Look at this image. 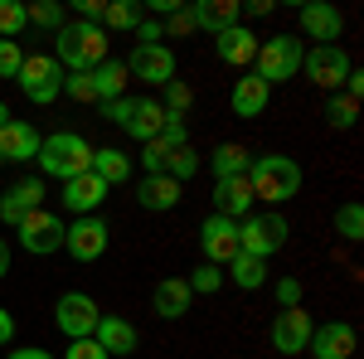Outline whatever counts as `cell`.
Masks as SVG:
<instances>
[{
    "label": "cell",
    "instance_id": "cell-19",
    "mask_svg": "<svg viewBox=\"0 0 364 359\" xmlns=\"http://www.w3.org/2000/svg\"><path fill=\"white\" fill-rule=\"evenodd\" d=\"M39 141H44V136H39L29 122H15V117H10V122L0 127V161L25 166V161H34V156H39Z\"/></svg>",
    "mask_w": 364,
    "mask_h": 359
},
{
    "label": "cell",
    "instance_id": "cell-24",
    "mask_svg": "<svg viewBox=\"0 0 364 359\" xmlns=\"http://www.w3.org/2000/svg\"><path fill=\"white\" fill-rule=\"evenodd\" d=\"M190 301H195V291H190L185 277H166V282H156V291H151V306H156L161 321H180V316L190 311Z\"/></svg>",
    "mask_w": 364,
    "mask_h": 359
},
{
    "label": "cell",
    "instance_id": "cell-18",
    "mask_svg": "<svg viewBox=\"0 0 364 359\" xmlns=\"http://www.w3.org/2000/svg\"><path fill=\"white\" fill-rule=\"evenodd\" d=\"M252 185L248 175H233V180H214V214H224V219H248L252 214Z\"/></svg>",
    "mask_w": 364,
    "mask_h": 359
},
{
    "label": "cell",
    "instance_id": "cell-1",
    "mask_svg": "<svg viewBox=\"0 0 364 359\" xmlns=\"http://www.w3.org/2000/svg\"><path fill=\"white\" fill-rule=\"evenodd\" d=\"M107 29L92 25V20H63V29H54V63L58 68H68V73H92L107 54Z\"/></svg>",
    "mask_w": 364,
    "mask_h": 359
},
{
    "label": "cell",
    "instance_id": "cell-23",
    "mask_svg": "<svg viewBox=\"0 0 364 359\" xmlns=\"http://www.w3.org/2000/svg\"><path fill=\"white\" fill-rule=\"evenodd\" d=\"M238 15H243L238 0H195V5H190V20H195V29H204V34H224V29H233Z\"/></svg>",
    "mask_w": 364,
    "mask_h": 359
},
{
    "label": "cell",
    "instance_id": "cell-26",
    "mask_svg": "<svg viewBox=\"0 0 364 359\" xmlns=\"http://www.w3.org/2000/svg\"><path fill=\"white\" fill-rule=\"evenodd\" d=\"M228 102H233V112H238V117H262V112H267V102H272V87L262 83L257 73H248V78H238V83H233Z\"/></svg>",
    "mask_w": 364,
    "mask_h": 359
},
{
    "label": "cell",
    "instance_id": "cell-49",
    "mask_svg": "<svg viewBox=\"0 0 364 359\" xmlns=\"http://www.w3.org/2000/svg\"><path fill=\"white\" fill-rule=\"evenodd\" d=\"M5 359H54L49 350H34V345H25V350H10Z\"/></svg>",
    "mask_w": 364,
    "mask_h": 359
},
{
    "label": "cell",
    "instance_id": "cell-2",
    "mask_svg": "<svg viewBox=\"0 0 364 359\" xmlns=\"http://www.w3.org/2000/svg\"><path fill=\"white\" fill-rule=\"evenodd\" d=\"M248 185H252V199L287 204V199H296V194H301V166H296L291 156H252Z\"/></svg>",
    "mask_w": 364,
    "mask_h": 359
},
{
    "label": "cell",
    "instance_id": "cell-25",
    "mask_svg": "<svg viewBox=\"0 0 364 359\" xmlns=\"http://www.w3.org/2000/svg\"><path fill=\"white\" fill-rule=\"evenodd\" d=\"M180 199H185V194H180V185H175L170 175H146L141 190H136V204L146 209V214H170Z\"/></svg>",
    "mask_w": 364,
    "mask_h": 359
},
{
    "label": "cell",
    "instance_id": "cell-3",
    "mask_svg": "<svg viewBox=\"0 0 364 359\" xmlns=\"http://www.w3.org/2000/svg\"><path fill=\"white\" fill-rule=\"evenodd\" d=\"M39 170L54 175V180H73V175H87L92 166V146H87L78 132H54V136L39 141Z\"/></svg>",
    "mask_w": 364,
    "mask_h": 359
},
{
    "label": "cell",
    "instance_id": "cell-46",
    "mask_svg": "<svg viewBox=\"0 0 364 359\" xmlns=\"http://www.w3.org/2000/svg\"><path fill=\"white\" fill-rule=\"evenodd\" d=\"M73 10H78V20H102V10H107V0H73Z\"/></svg>",
    "mask_w": 364,
    "mask_h": 359
},
{
    "label": "cell",
    "instance_id": "cell-35",
    "mask_svg": "<svg viewBox=\"0 0 364 359\" xmlns=\"http://www.w3.org/2000/svg\"><path fill=\"white\" fill-rule=\"evenodd\" d=\"M29 29V10L20 0H0V39H20Z\"/></svg>",
    "mask_w": 364,
    "mask_h": 359
},
{
    "label": "cell",
    "instance_id": "cell-4",
    "mask_svg": "<svg viewBox=\"0 0 364 359\" xmlns=\"http://www.w3.org/2000/svg\"><path fill=\"white\" fill-rule=\"evenodd\" d=\"M102 117L117 122L127 136H136L141 146L156 141L161 127H166V107H161L156 97H117V102H102Z\"/></svg>",
    "mask_w": 364,
    "mask_h": 359
},
{
    "label": "cell",
    "instance_id": "cell-53",
    "mask_svg": "<svg viewBox=\"0 0 364 359\" xmlns=\"http://www.w3.org/2000/svg\"><path fill=\"white\" fill-rule=\"evenodd\" d=\"M0 166H5V161H0Z\"/></svg>",
    "mask_w": 364,
    "mask_h": 359
},
{
    "label": "cell",
    "instance_id": "cell-51",
    "mask_svg": "<svg viewBox=\"0 0 364 359\" xmlns=\"http://www.w3.org/2000/svg\"><path fill=\"white\" fill-rule=\"evenodd\" d=\"M5 272H10V243L0 238V282H5Z\"/></svg>",
    "mask_w": 364,
    "mask_h": 359
},
{
    "label": "cell",
    "instance_id": "cell-42",
    "mask_svg": "<svg viewBox=\"0 0 364 359\" xmlns=\"http://www.w3.org/2000/svg\"><path fill=\"white\" fill-rule=\"evenodd\" d=\"M156 141H166L170 151H175V146H190V127H185V117H170L166 112V127H161V136Z\"/></svg>",
    "mask_w": 364,
    "mask_h": 359
},
{
    "label": "cell",
    "instance_id": "cell-36",
    "mask_svg": "<svg viewBox=\"0 0 364 359\" xmlns=\"http://www.w3.org/2000/svg\"><path fill=\"white\" fill-rule=\"evenodd\" d=\"M185 282H190V291H195V296H214V291L224 286V267H214V262H199V267L185 277Z\"/></svg>",
    "mask_w": 364,
    "mask_h": 359
},
{
    "label": "cell",
    "instance_id": "cell-48",
    "mask_svg": "<svg viewBox=\"0 0 364 359\" xmlns=\"http://www.w3.org/2000/svg\"><path fill=\"white\" fill-rule=\"evenodd\" d=\"M10 340H15V316L0 306V345H10Z\"/></svg>",
    "mask_w": 364,
    "mask_h": 359
},
{
    "label": "cell",
    "instance_id": "cell-22",
    "mask_svg": "<svg viewBox=\"0 0 364 359\" xmlns=\"http://www.w3.org/2000/svg\"><path fill=\"white\" fill-rule=\"evenodd\" d=\"M214 54H219V63H228V68H248L252 58H257V34L243 25L224 29V34H214Z\"/></svg>",
    "mask_w": 364,
    "mask_h": 359
},
{
    "label": "cell",
    "instance_id": "cell-38",
    "mask_svg": "<svg viewBox=\"0 0 364 359\" xmlns=\"http://www.w3.org/2000/svg\"><path fill=\"white\" fill-rule=\"evenodd\" d=\"M25 10H29V25L63 29V5H54V0H39V5H25Z\"/></svg>",
    "mask_w": 364,
    "mask_h": 359
},
{
    "label": "cell",
    "instance_id": "cell-27",
    "mask_svg": "<svg viewBox=\"0 0 364 359\" xmlns=\"http://www.w3.org/2000/svg\"><path fill=\"white\" fill-rule=\"evenodd\" d=\"M87 170L112 190V185H127V180H132V156L117 151V146H92V166Z\"/></svg>",
    "mask_w": 364,
    "mask_h": 359
},
{
    "label": "cell",
    "instance_id": "cell-32",
    "mask_svg": "<svg viewBox=\"0 0 364 359\" xmlns=\"http://www.w3.org/2000/svg\"><path fill=\"white\" fill-rule=\"evenodd\" d=\"M199 166H204V161H199V151H195V146H175V151L166 156V175L175 180V185L195 180V175H199Z\"/></svg>",
    "mask_w": 364,
    "mask_h": 359
},
{
    "label": "cell",
    "instance_id": "cell-28",
    "mask_svg": "<svg viewBox=\"0 0 364 359\" xmlns=\"http://www.w3.org/2000/svg\"><path fill=\"white\" fill-rule=\"evenodd\" d=\"M127 83H132V73H127V63H122V58H102V63L92 68L97 102H117V97H127Z\"/></svg>",
    "mask_w": 364,
    "mask_h": 359
},
{
    "label": "cell",
    "instance_id": "cell-11",
    "mask_svg": "<svg viewBox=\"0 0 364 359\" xmlns=\"http://www.w3.org/2000/svg\"><path fill=\"white\" fill-rule=\"evenodd\" d=\"M15 233H20V248L34 252V257H49V252L63 248V219L49 214V209H34L25 219L15 223Z\"/></svg>",
    "mask_w": 364,
    "mask_h": 359
},
{
    "label": "cell",
    "instance_id": "cell-45",
    "mask_svg": "<svg viewBox=\"0 0 364 359\" xmlns=\"http://www.w3.org/2000/svg\"><path fill=\"white\" fill-rule=\"evenodd\" d=\"M63 359H112L97 340H68V350H63Z\"/></svg>",
    "mask_w": 364,
    "mask_h": 359
},
{
    "label": "cell",
    "instance_id": "cell-17",
    "mask_svg": "<svg viewBox=\"0 0 364 359\" xmlns=\"http://www.w3.org/2000/svg\"><path fill=\"white\" fill-rule=\"evenodd\" d=\"M39 204H44V180H39V175H25V180H15V185L5 190V199H0V219L15 228V223L25 219V214H34Z\"/></svg>",
    "mask_w": 364,
    "mask_h": 359
},
{
    "label": "cell",
    "instance_id": "cell-20",
    "mask_svg": "<svg viewBox=\"0 0 364 359\" xmlns=\"http://www.w3.org/2000/svg\"><path fill=\"white\" fill-rule=\"evenodd\" d=\"M92 340H97L112 359H127V355H136V350H141V335H136V326H132L127 316H102Z\"/></svg>",
    "mask_w": 364,
    "mask_h": 359
},
{
    "label": "cell",
    "instance_id": "cell-12",
    "mask_svg": "<svg viewBox=\"0 0 364 359\" xmlns=\"http://www.w3.org/2000/svg\"><path fill=\"white\" fill-rule=\"evenodd\" d=\"M127 73L151 87H166L175 78V49L170 44H136L132 58H127Z\"/></svg>",
    "mask_w": 364,
    "mask_h": 359
},
{
    "label": "cell",
    "instance_id": "cell-44",
    "mask_svg": "<svg viewBox=\"0 0 364 359\" xmlns=\"http://www.w3.org/2000/svg\"><path fill=\"white\" fill-rule=\"evenodd\" d=\"M301 306V277H282L277 282V311H291Z\"/></svg>",
    "mask_w": 364,
    "mask_h": 359
},
{
    "label": "cell",
    "instance_id": "cell-52",
    "mask_svg": "<svg viewBox=\"0 0 364 359\" xmlns=\"http://www.w3.org/2000/svg\"><path fill=\"white\" fill-rule=\"evenodd\" d=\"M5 122H10V107H5V102H0V127H5Z\"/></svg>",
    "mask_w": 364,
    "mask_h": 359
},
{
    "label": "cell",
    "instance_id": "cell-39",
    "mask_svg": "<svg viewBox=\"0 0 364 359\" xmlns=\"http://www.w3.org/2000/svg\"><path fill=\"white\" fill-rule=\"evenodd\" d=\"M63 97H73V102H97L92 73H68V78H63Z\"/></svg>",
    "mask_w": 364,
    "mask_h": 359
},
{
    "label": "cell",
    "instance_id": "cell-7",
    "mask_svg": "<svg viewBox=\"0 0 364 359\" xmlns=\"http://www.w3.org/2000/svg\"><path fill=\"white\" fill-rule=\"evenodd\" d=\"M350 68H355V58H350L345 44H311L301 54V73L316 87H326V92H340L345 78H350Z\"/></svg>",
    "mask_w": 364,
    "mask_h": 359
},
{
    "label": "cell",
    "instance_id": "cell-41",
    "mask_svg": "<svg viewBox=\"0 0 364 359\" xmlns=\"http://www.w3.org/2000/svg\"><path fill=\"white\" fill-rule=\"evenodd\" d=\"M20 63H25V49H20L15 39H0V78H15Z\"/></svg>",
    "mask_w": 364,
    "mask_h": 359
},
{
    "label": "cell",
    "instance_id": "cell-29",
    "mask_svg": "<svg viewBox=\"0 0 364 359\" xmlns=\"http://www.w3.org/2000/svg\"><path fill=\"white\" fill-rule=\"evenodd\" d=\"M248 166H252V151H248V146H238V141H219V146H214V156H209V170H214V180L248 175Z\"/></svg>",
    "mask_w": 364,
    "mask_h": 359
},
{
    "label": "cell",
    "instance_id": "cell-5",
    "mask_svg": "<svg viewBox=\"0 0 364 359\" xmlns=\"http://www.w3.org/2000/svg\"><path fill=\"white\" fill-rule=\"evenodd\" d=\"M287 238H291V223L282 219L277 209L272 214H248V219H238V252H248V257H272L277 248H287Z\"/></svg>",
    "mask_w": 364,
    "mask_h": 359
},
{
    "label": "cell",
    "instance_id": "cell-13",
    "mask_svg": "<svg viewBox=\"0 0 364 359\" xmlns=\"http://www.w3.org/2000/svg\"><path fill=\"white\" fill-rule=\"evenodd\" d=\"M199 248H204V262L228 267L238 257V223L224 219V214H209V219L199 223Z\"/></svg>",
    "mask_w": 364,
    "mask_h": 359
},
{
    "label": "cell",
    "instance_id": "cell-9",
    "mask_svg": "<svg viewBox=\"0 0 364 359\" xmlns=\"http://www.w3.org/2000/svg\"><path fill=\"white\" fill-rule=\"evenodd\" d=\"M97 321H102V311H97V301L87 296V291H63L54 306V326L68 340H92L97 335Z\"/></svg>",
    "mask_w": 364,
    "mask_h": 359
},
{
    "label": "cell",
    "instance_id": "cell-31",
    "mask_svg": "<svg viewBox=\"0 0 364 359\" xmlns=\"http://www.w3.org/2000/svg\"><path fill=\"white\" fill-rule=\"evenodd\" d=\"M326 122H331L336 132H355V122H360V102L345 97V92H331V97H326Z\"/></svg>",
    "mask_w": 364,
    "mask_h": 359
},
{
    "label": "cell",
    "instance_id": "cell-10",
    "mask_svg": "<svg viewBox=\"0 0 364 359\" xmlns=\"http://www.w3.org/2000/svg\"><path fill=\"white\" fill-rule=\"evenodd\" d=\"M107 243H112V233H107V223L97 219V214L63 223V248H68L73 262H97V257L107 252Z\"/></svg>",
    "mask_w": 364,
    "mask_h": 359
},
{
    "label": "cell",
    "instance_id": "cell-47",
    "mask_svg": "<svg viewBox=\"0 0 364 359\" xmlns=\"http://www.w3.org/2000/svg\"><path fill=\"white\" fill-rule=\"evenodd\" d=\"M161 39H166V34H161V25L141 15V25H136V44H161Z\"/></svg>",
    "mask_w": 364,
    "mask_h": 359
},
{
    "label": "cell",
    "instance_id": "cell-6",
    "mask_svg": "<svg viewBox=\"0 0 364 359\" xmlns=\"http://www.w3.org/2000/svg\"><path fill=\"white\" fill-rule=\"evenodd\" d=\"M301 39L296 34H272V39H262L257 44V78L267 87L287 83V78H296L301 73Z\"/></svg>",
    "mask_w": 364,
    "mask_h": 359
},
{
    "label": "cell",
    "instance_id": "cell-50",
    "mask_svg": "<svg viewBox=\"0 0 364 359\" xmlns=\"http://www.w3.org/2000/svg\"><path fill=\"white\" fill-rule=\"evenodd\" d=\"M272 10H277L272 0H248V15H272Z\"/></svg>",
    "mask_w": 364,
    "mask_h": 359
},
{
    "label": "cell",
    "instance_id": "cell-40",
    "mask_svg": "<svg viewBox=\"0 0 364 359\" xmlns=\"http://www.w3.org/2000/svg\"><path fill=\"white\" fill-rule=\"evenodd\" d=\"M166 156H170L166 141H146V146H141V170H146V175H166Z\"/></svg>",
    "mask_w": 364,
    "mask_h": 359
},
{
    "label": "cell",
    "instance_id": "cell-15",
    "mask_svg": "<svg viewBox=\"0 0 364 359\" xmlns=\"http://www.w3.org/2000/svg\"><path fill=\"white\" fill-rule=\"evenodd\" d=\"M306 355L311 359H350L355 355V326H350V321H326V326H316Z\"/></svg>",
    "mask_w": 364,
    "mask_h": 359
},
{
    "label": "cell",
    "instance_id": "cell-8",
    "mask_svg": "<svg viewBox=\"0 0 364 359\" xmlns=\"http://www.w3.org/2000/svg\"><path fill=\"white\" fill-rule=\"evenodd\" d=\"M15 83L25 87V97H29V102L49 107L58 92H63V68L54 63V54H25L20 73H15Z\"/></svg>",
    "mask_w": 364,
    "mask_h": 359
},
{
    "label": "cell",
    "instance_id": "cell-21",
    "mask_svg": "<svg viewBox=\"0 0 364 359\" xmlns=\"http://www.w3.org/2000/svg\"><path fill=\"white\" fill-rule=\"evenodd\" d=\"M102 199H107V185L87 170V175H73V180H63V209H73L78 219H87L92 209H102Z\"/></svg>",
    "mask_w": 364,
    "mask_h": 359
},
{
    "label": "cell",
    "instance_id": "cell-34",
    "mask_svg": "<svg viewBox=\"0 0 364 359\" xmlns=\"http://www.w3.org/2000/svg\"><path fill=\"white\" fill-rule=\"evenodd\" d=\"M336 233L345 238V243H360L364 238V204L360 199H350V204L336 209Z\"/></svg>",
    "mask_w": 364,
    "mask_h": 359
},
{
    "label": "cell",
    "instance_id": "cell-30",
    "mask_svg": "<svg viewBox=\"0 0 364 359\" xmlns=\"http://www.w3.org/2000/svg\"><path fill=\"white\" fill-rule=\"evenodd\" d=\"M228 277H233V286L257 291V286L267 282V262H262V257H248V252H238V257L228 262Z\"/></svg>",
    "mask_w": 364,
    "mask_h": 359
},
{
    "label": "cell",
    "instance_id": "cell-14",
    "mask_svg": "<svg viewBox=\"0 0 364 359\" xmlns=\"http://www.w3.org/2000/svg\"><path fill=\"white\" fill-rule=\"evenodd\" d=\"M311 331H316L311 311H301V306L277 311V321H272V350H277V355H287V359H291V355H306Z\"/></svg>",
    "mask_w": 364,
    "mask_h": 359
},
{
    "label": "cell",
    "instance_id": "cell-33",
    "mask_svg": "<svg viewBox=\"0 0 364 359\" xmlns=\"http://www.w3.org/2000/svg\"><path fill=\"white\" fill-rule=\"evenodd\" d=\"M102 29H136L141 25V5L136 0H107V10H102V20H97Z\"/></svg>",
    "mask_w": 364,
    "mask_h": 359
},
{
    "label": "cell",
    "instance_id": "cell-37",
    "mask_svg": "<svg viewBox=\"0 0 364 359\" xmlns=\"http://www.w3.org/2000/svg\"><path fill=\"white\" fill-rule=\"evenodd\" d=\"M161 107H166L170 117H185V112L195 107V92H190V83L170 78V83H166V102H161Z\"/></svg>",
    "mask_w": 364,
    "mask_h": 359
},
{
    "label": "cell",
    "instance_id": "cell-16",
    "mask_svg": "<svg viewBox=\"0 0 364 359\" xmlns=\"http://www.w3.org/2000/svg\"><path fill=\"white\" fill-rule=\"evenodd\" d=\"M301 34L316 39V44H340V34H345V15H340L336 5H326V0H311L301 5Z\"/></svg>",
    "mask_w": 364,
    "mask_h": 359
},
{
    "label": "cell",
    "instance_id": "cell-43",
    "mask_svg": "<svg viewBox=\"0 0 364 359\" xmlns=\"http://www.w3.org/2000/svg\"><path fill=\"white\" fill-rule=\"evenodd\" d=\"M161 34H166V39H185V34H195V20H190V5H180V10L170 15L166 25H161Z\"/></svg>",
    "mask_w": 364,
    "mask_h": 359
}]
</instances>
